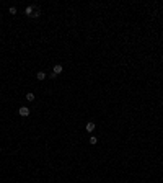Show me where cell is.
<instances>
[{"label":"cell","instance_id":"1","mask_svg":"<svg viewBox=\"0 0 163 183\" xmlns=\"http://www.w3.org/2000/svg\"><path fill=\"white\" fill-rule=\"evenodd\" d=\"M34 8H36V7H31V5H29V7H26V10H25V13H26L28 16H31V18H33V13H34Z\"/></svg>","mask_w":163,"mask_h":183},{"label":"cell","instance_id":"2","mask_svg":"<svg viewBox=\"0 0 163 183\" xmlns=\"http://www.w3.org/2000/svg\"><path fill=\"white\" fill-rule=\"evenodd\" d=\"M20 115L21 116H28V115H29V108H26V106L20 108Z\"/></svg>","mask_w":163,"mask_h":183},{"label":"cell","instance_id":"3","mask_svg":"<svg viewBox=\"0 0 163 183\" xmlns=\"http://www.w3.org/2000/svg\"><path fill=\"white\" fill-rule=\"evenodd\" d=\"M61 72H62V66H54V75L61 74Z\"/></svg>","mask_w":163,"mask_h":183},{"label":"cell","instance_id":"4","mask_svg":"<svg viewBox=\"0 0 163 183\" xmlns=\"http://www.w3.org/2000/svg\"><path fill=\"white\" fill-rule=\"evenodd\" d=\"M93 129H95V123H88V124H87V131H88V132H91Z\"/></svg>","mask_w":163,"mask_h":183},{"label":"cell","instance_id":"5","mask_svg":"<svg viewBox=\"0 0 163 183\" xmlns=\"http://www.w3.org/2000/svg\"><path fill=\"white\" fill-rule=\"evenodd\" d=\"M36 77H38V80H44V79H46V74H44V72H38Z\"/></svg>","mask_w":163,"mask_h":183},{"label":"cell","instance_id":"6","mask_svg":"<svg viewBox=\"0 0 163 183\" xmlns=\"http://www.w3.org/2000/svg\"><path fill=\"white\" fill-rule=\"evenodd\" d=\"M39 15H41V12H39V8L36 7V8H34V13H33V18H38Z\"/></svg>","mask_w":163,"mask_h":183},{"label":"cell","instance_id":"7","mask_svg":"<svg viewBox=\"0 0 163 183\" xmlns=\"http://www.w3.org/2000/svg\"><path fill=\"white\" fill-rule=\"evenodd\" d=\"M26 100L28 102H33L34 100V93H26Z\"/></svg>","mask_w":163,"mask_h":183},{"label":"cell","instance_id":"8","mask_svg":"<svg viewBox=\"0 0 163 183\" xmlns=\"http://www.w3.org/2000/svg\"><path fill=\"white\" fill-rule=\"evenodd\" d=\"M98 142V139H96L95 136H93V137H90V144H96Z\"/></svg>","mask_w":163,"mask_h":183},{"label":"cell","instance_id":"9","mask_svg":"<svg viewBox=\"0 0 163 183\" xmlns=\"http://www.w3.org/2000/svg\"><path fill=\"white\" fill-rule=\"evenodd\" d=\"M10 13H12V15H16V8L12 7V8H10Z\"/></svg>","mask_w":163,"mask_h":183}]
</instances>
